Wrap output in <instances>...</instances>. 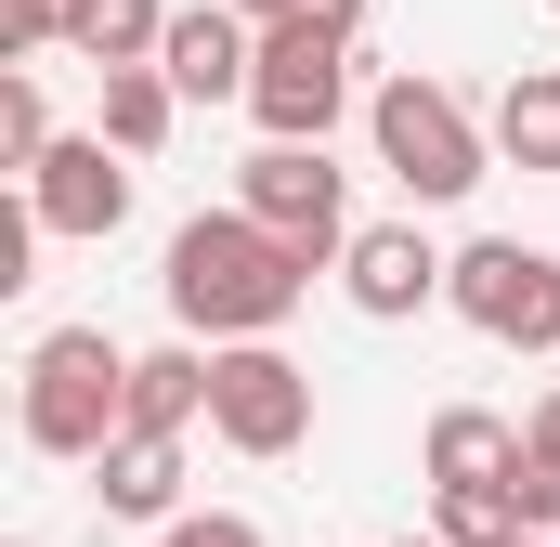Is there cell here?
Masks as SVG:
<instances>
[{"label":"cell","instance_id":"obj_19","mask_svg":"<svg viewBox=\"0 0 560 547\" xmlns=\"http://www.w3.org/2000/svg\"><path fill=\"white\" fill-rule=\"evenodd\" d=\"M156 547H261V522H235V509H183Z\"/></svg>","mask_w":560,"mask_h":547},{"label":"cell","instance_id":"obj_6","mask_svg":"<svg viewBox=\"0 0 560 547\" xmlns=\"http://www.w3.org/2000/svg\"><path fill=\"white\" fill-rule=\"evenodd\" d=\"M248 118H261V143H326L352 118V39L339 26H275L261 79H248Z\"/></svg>","mask_w":560,"mask_h":547},{"label":"cell","instance_id":"obj_22","mask_svg":"<svg viewBox=\"0 0 560 547\" xmlns=\"http://www.w3.org/2000/svg\"><path fill=\"white\" fill-rule=\"evenodd\" d=\"M313 26H339V39H365V0H313Z\"/></svg>","mask_w":560,"mask_h":547},{"label":"cell","instance_id":"obj_25","mask_svg":"<svg viewBox=\"0 0 560 547\" xmlns=\"http://www.w3.org/2000/svg\"><path fill=\"white\" fill-rule=\"evenodd\" d=\"M548 13H560V0H548Z\"/></svg>","mask_w":560,"mask_h":547},{"label":"cell","instance_id":"obj_1","mask_svg":"<svg viewBox=\"0 0 560 547\" xmlns=\"http://www.w3.org/2000/svg\"><path fill=\"white\" fill-rule=\"evenodd\" d=\"M156 287H170V313H183L209 352H235V339H275L287 313L313 300V274L287 261V248L248 222V209H196V222L170 235V274H156Z\"/></svg>","mask_w":560,"mask_h":547},{"label":"cell","instance_id":"obj_21","mask_svg":"<svg viewBox=\"0 0 560 547\" xmlns=\"http://www.w3.org/2000/svg\"><path fill=\"white\" fill-rule=\"evenodd\" d=\"M235 13H248L261 39H275V26H313V0H235Z\"/></svg>","mask_w":560,"mask_h":547},{"label":"cell","instance_id":"obj_7","mask_svg":"<svg viewBox=\"0 0 560 547\" xmlns=\"http://www.w3.org/2000/svg\"><path fill=\"white\" fill-rule=\"evenodd\" d=\"M209 430H222L235 456H300V443H313V365H287L275 339L209 352Z\"/></svg>","mask_w":560,"mask_h":547},{"label":"cell","instance_id":"obj_3","mask_svg":"<svg viewBox=\"0 0 560 547\" xmlns=\"http://www.w3.org/2000/svg\"><path fill=\"white\" fill-rule=\"evenodd\" d=\"M365 143H378V170H392L418 209H456V196H482V183H495V131H482L443 79H418V66L365 92Z\"/></svg>","mask_w":560,"mask_h":547},{"label":"cell","instance_id":"obj_10","mask_svg":"<svg viewBox=\"0 0 560 547\" xmlns=\"http://www.w3.org/2000/svg\"><path fill=\"white\" fill-rule=\"evenodd\" d=\"M170 92L183 105H248V79H261V26L235 13V0H196V13H170Z\"/></svg>","mask_w":560,"mask_h":547},{"label":"cell","instance_id":"obj_18","mask_svg":"<svg viewBox=\"0 0 560 547\" xmlns=\"http://www.w3.org/2000/svg\"><path fill=\"white\" fill-rule=\"evenodd\" d=\"M66 26H79V0H0V53H13V66H26V53H52Z\"/></svg>","mask_w":560,"mask_h":547},{"label":"cell","instance_id":"obj_12","mask_svg":"<svg viewBox=\"0 0 560 547\" xmlns=\"http://www.w3.org/2000/svg\"><path fill=\"white\" fill-rule=\"evenodd\" d=\"M522 469V430L495 405H443L430 417V496H456V482H509Z\"/></svg>","mask_w":560,"mask_h":547},{"label":"cell","instance_id":"obj_8","mask_svg":"<svg viewBox=\"0 0 560 547\" xmlns=\"http://www.w3.org/2000/svg\"><path fill=\"white\" fill-rule=\"evenodd\" d=\"M26 222H39V235H79V248H105V235L131 222V156H118L105 131L52 143V156L26 170Z\"/></svg>","mask_w":560,"mask_h":547},{"label":"cell","instance_id":"obj_17","mask_svg":"<svg viewBox=\"0 0 560 547\" xmlns=\"http://www.w3.org/2000/svg\"><path fill=\"white\" fill-rule=\"evenodd\" d=\"M0 156H13V170H39V156H52V105H39V79H26V66L0 79Z\"/></svg>","mask_w":560,"mask_h":547},{"label":"cell","instance_id":"obj_15","mask_svg":"<svg viewBox=\"0 0 560 547\" xmlns=\"http://www.w3.org/2000/svg\"><path fill=\"white\" fill-rule=\"evenodd\" d=\"M209 417V352L183 339V352H131V430H156V443H183Z\"/></svg>","mask_w":560,"mask_h":547},{"label":"cell","instance_id":"obj_16","mask_svg":"<svg viewBox=\"0 0 560 547\" xmlns=\"http://www.w3.org/2000/svg\"><path fill=\"white\" fill-rule=\"evenodd\" d=\"M170 118H183V92H170V66H118V79H105V118H92V131L118 143V156H156V143H170Z\"/></svg>","mask_w":560,"mask_h":547},{"label":"cell","instance_id":"obj_11","mask_svg":"<svg viewBox=\"0 0 560 547\" xmlns=\"http://www.w3.org/2000/svg\"><path fill=\"white\" fill-rule=\"evenodd\" d=\"M92 496H105V522H156V535H170V522H183V443H156V430H118Z\"/></svg>","mask_w":560,"mask_h":547},{"label":"cell","instance_id":"obj_26","mask_svg":"<svg viewBox=\"0 0 560 547\" xmlns=\"http://www.w3.org/2000/svg\"><path fill=\"white\" fill-rule=\"evenodd\" d=\"M548 547H560V535H548Z\"/></svg>","mask_w":560,"mask_h":547},{"label":"cell","instance_id":"obj_9","mask_svg":"<svg viewBox=\"0 0 560 547\" xmlns=\"http://www.w3.org/2000/svg\"><path fill=\"white\" fill-rule=\"evenodd\" d=\"M443 248H430L418 222H365V235H352V261H339V300H352V313H365V326H418L430 300H443Z\"/></svg>","mask_w":560,"mask_h":547},{"label":"cell","instance_id":"obj_20","mask_svg":"<svg viewBox=\"0 0 560 547\" xmlns=\"http://www.w3.org/2000/svg\"><path fill=\"white\" fill-rule=\"evenodd\" d=\"M522 456H535V469H560V392H548L535 417H522Z\"/></svg>","mask_w":560,"mask_h":547},{"label":"cell","instance_id":"obj_24","mask_svg":"<svg viewBox=\"0 0 560 547\" xmlns=\"http://www.w3.org/2000/svg\"><path fill=\"white\" fill-rule=\"evenodd\" d=\"M522 547H548V535H522Z\"/></svg>","mask_w":560,"mask_h":547},{"label":"cell","instance_id":"obj_23","mask_svg":"<svg viewBox=\"0 0 560 547\" xmlns=\"http://www.w3.org/2000/svg\"><path fill=\"white\" fill-rule=\"evenodd\" d=\"M405 547H443V535H405Z\"/></svg>","mask_w":560,"mask_h":547},{"label":"cell","instance_id":"obj_5","mask_svg":"<svg viewBox=\"0 0 560 547\" xmlns=\"http://www.w3.org/2000/svg\"><path fill=\"white\" fill-rule=\"evenodd\" d=\"M443 300H456L482 339H509V352H560V248L469 235V248H456V274H443Z\"/></svg>","mask_w":560,"mask_h":547},{"label":"cell","instance_id":"obj_14","mask_svg":"<svg viewBox=\"0 0 560 547\" xmlns=\"http://www.w3.org/2000/svg\"><path fill=\"white\" fill-rule=\"evenodd\" d=\"M66 53H79L92 79H118V66H156V53H170V0H79Z\"/></svg>","mask_w":560,"mask_h":547},{"label":"cell","instance_id":"obj_2","mask_svg":"<svg viewBox=\"0 0 560 547\" xmlns=\"http://www.w3.org/2000/svg\"><path fill=\"white\" fill-rule=\"evenodd\" d=\"M131 430V352L105 326H52L26 352V456L52 469H105V443Z\"/></svg>","mask_w":560,"mask_h":547},{"label":"cell","instance_id":"obj_4","mask_svg":"<svg viewBox=\"0 0 560 547\" xmlns=\"http://www.w3.org/2000/svg\"><path fill=\"white\" fill-rule=\"evenodd\" d=\"M235 209L275 235L300 274H326V261H352V170H326V143H261L248 170H235Z\"/></svg>","mask_w":560,"mask_h":547},{"label":"cell","instance_id":"obj_13","mask_svg":"<svg viewBox=\"0 0 560 547\" xmlns=\"http://www.w3.org/2000/svg\"><path fill=\"white\" fill-rule=\"evenodd\" d=\"M482 131H495L509 170H548V183H560V66H509V92H495Z\"/></svg>","mask_w":560,"mask_h":547}]
</instances>
